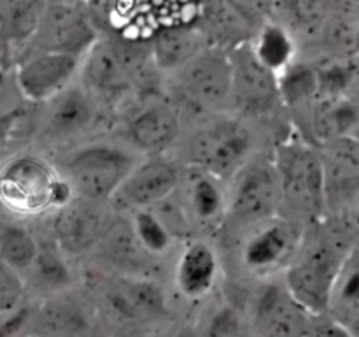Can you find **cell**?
Returning <instances> with one entry per match:
<instances>
[{
  "instance_id": "cell-42",
  "label": "cell",
  "mask_w": 359,
  "mask_h": 337,
  "mask_svg": "<svg viewBox=\"0 0 359 337\" xmlns=\"http://www.w3.org/2000/svg\"><path fill=\"white\" fill-rule=\"evenodd\" d=\"M359 199V197H358ZM356 221H358V225H359V202H358V206H356Z\"/></svg>"
},
{
  "instance_id": "cell-25",
  "label": "cell",
  "mask_w": 359,
  "mask_h": 337,
  "mask_svg": "<svg viewBox=\"0 0 359 337\" xmlns=\"http://www.w3.org/2000/svg\"><path fill=\"white\" fill-rule=\"evenodd\" d=\"M95 253H98L100 258L107 265L114 267V272L119 274L144 276L140 269H147L156 262L144 251L140 242L137 241L128 216H123L121 213L116 216L114 223L111 225L107 234L104 235L100 244L91 255H95Z\"/></svg>"
},
{
  "instance_id": "cell-32",
  "label": "cell",
  "mask_w": 359,
  "mask_h": 337,
  "mask_svg": "<svg viewBox=\"0 0 359 337\" xmlns=\"http://www.w3.org/2000/svg\"><path fill=\"white\" fill-rule=\"evenodd\" d=\"M128 220L132 223L133 232H135L137 241L140 242L144 251L153 260H158L170 253V249L177 242V239L172 235V232L168 230L167 225L163 223V220L158 216L153 207L133 211V213H130Z\"/></svg>"
},
{
  "instance_id": "cell-31",
  "label": "cell",
  "mask_w": 359,
  "mask_h": 337,
  "mask_svg": "<svg viewBox=\"0 0 359 337\" xmlns=\"http://www.w3.org/2000/svg\"><path fill=\"white\" fill-rule=\"evenodd\" d=\"M279 100L286 107H300L319 97L318 67L294 60L277 76Z\"/></svg>"
},
{
  "instance_id": "cell-19",
  "label": "cell",
  "mask_w": 359,
  "mask_h": 337,
  "mask_svg": "<svg viewBox=\"0 0 359 337\" xmlns=\"http://www.w3.org/2000/svg\"><path fill=\"white\" fill-rule=\"evenodd\" d=\"M230 58L233 67L230 105L233 109L237 107L245 116H259L279 104L277 76L256 60L249 41L231 48Z\"/></svg>"
},
{
  "instance_id": "cell-4",
  "label": "cell",
  "mask_w": 359,
  "mask_h": 337,
  "mask_svg": "<svg viewBox=\"0 0 359 337\" xmlns=\"http://www.w3.org/2000/svg\"><path fill=\"white\" fill-rule=\"evenodd\" d=\"M74 193L55 164L42 154H11L0 164V209L21 218L58 209Z\"/></svg>"
},
{
  "instance_id": "cell-10",
  "label": "cell",
  "mask_w": 359,
  "mask_h": 337,
  "mask_svg": "<svg viewBox=\"0 0 359 337\" xmlns=\"http://www.w3.org/2000/svg\"><path fill=\"white\" fill-rule=\"evenodd\" d=\"M102 107L104 105L76 79L39 105L35 137L48 146L77 143L97 128L102 119Z\"/></svg>"
},
{
  "instance_id": "cell-13",
  "label": "cell",
  "mask_w": 359,
  "mask_h": 337,
  "mask_svg": "<svg viewBox=\"0 0 359 337\" xmlns=\"http://www.w3.org/2000/svg\"><path fill=\"white\" fill-rule=\"evenodd\" d=\"M251 337H307L314 316L291 295L283 279L259 284L245 315Z\"/></svg>"
},
{
  "instance_id": "cell-37",
  "label": "cell",
  "mask_w": 359,
  "mask_h": 337,
  "mask_svg": "<svg viewBox=\"0 0 359 337\" xmlns=\"http://www.w3.org/2000/svg\"><path fill=\"white\" fill-rule=\"evenodd\" d=\"M333 13L349 14L359 18V0H332Z\"/></svg>"
},
{
  "instance_id": "cell-9",
  "label": "cell",
  "mask_w": 359,
  "mask_h": 337,
  "mask_svg": "<svg viewBox=\"0 0 359 337\" xmlns=\"http://www.w3.org/2000/svg\"><path fill=\"white\" fill-rule=\"evenodd\" d=\"M100 35L90 9L79 0H46L35 32L21 53H62L84 56Z\"/></svg>"
},
{
  "instance_id": "cell-33",
  "label": "cell",
  "mask_w": 359,
  "mask_h": 337,
  "mask_svg": "<svg viewBox=\"0 0 359 337\" xmlns=\"http://www.w3.org/2000/svg\"><path fill=\"white\" fill-rule=\"evenodd\" d=\"M198 337H251V333L244 312L223 302L207 312Z\"/></svg>"
},
{
  "instance_id": "cell-3",
  "label": "cell",
  "mask_w": 359,
  "mask_h": 337,
  "mask_svg": "<svg viewBox=\"0 0 359 337\" xmlns=\"http://www.w3.org/2000/svg\"><path fill=\"white\" fill-rule=\"evenodd\" d=\"M142 158L125 140H86L70 146L53 164L74 195L111 202Z\"/></svg>"
},
{
  "instance_id": "cell-6",
  "label": "cell",
  "mask_w": 359,
  "mask_h": 337,
  "mask_svg": "<svg viewBox=\"0 0 359 337\" xmlns=\"http://www.w3.org/2000/svg\"><path fill=\"white\" fill-rule=\"evenodd\" d=\"M255 154V136L245 121L224 112L209 114L184 143V167L230 181Z\"/></svg>"
},
{
  "instance_id": "cell-7",
  "label": "cell",
  "mask_w": 359,
  "mask_h": 337,
  "mask_svg": "<svg viewBox=\"0 0 359 337\" xmlns=\"http://www.w3.org/2000/svg\"><path fill=\"white\" fill-rule=\"evenodd\" d=\"M226 185L224 225L248 230L280 213V188L272 153L252 154Z\"/></svg>"
},
{
  "instance_id": "cell-29",
  "label": "cell",
  "mask_w": 359,
  "mask_h": 337,
  "mask_svg": "<svg viewBox=\"0 0 359 337\" xmlns=\"http://www.w3.org/2000/svg\"><path fill=\"white\" fill-rule=\"evenodd\" d=\"M312 125L325 143L351 137L359 128V105L346 95L323 97L312 111Z\"/></svg>"
},
{
  "instance_id": "cell-18",
  "label": "cell",
  "mask_w": 359,
  "mask_h": 337,
  "mask_svg": "<svg viewBox=\"0 0 359 337\" xmlns=\"http://www.w3.org/2000/svg\"><path fill=\"white\" fill-rule=\"evenodd\" d=\"M226 181L193 167H182L175 199L184 211L191 230H214L224 225L226 218Z\"/></svg>"
},
{
  "instance_id": "cell-30",
  "label": "cell",
  "mask_w": 359,
  "mask_h": 337,
  "mask_svg": "<svg viewBox=\"0 0 359 337\" xmlns=\"http://www.w3.org/2000/svg\"><path fill=\"white\" fill-rule=\"evenodd\" d=\"M335 322L346 325L359 316V246L347 249L330 298V309Z\"/></svg>"
},
{
  "instance_id": "cell-39",
  "label": "cell",
  "mask_w": 359,
  "mask_h": 337,
  "mask_svg": "<svg viewBox=\"0 0 359 337\" xmlns=\"http://www.w3.org/2000/svg\"><path fill=\"white\" fill-rule=\"evenodd\" d=\"M4 88H6V56L0 48V93H2Z\"/></svg>"
},
{
  "instance_id": "cell-14",
  "label": "cell",
  "mask_w": 359,
  "mask_h": 337,
  "mask_svg": "<svg viewBox=\"0 0 359 337\" xmlns=\"http://www.w3.org/2000/svg\"><path fill=\"white\" fill-rule=\"evenodd\" d=\"M28 336L100 337V311L90 298L70 290L39 298L34 304Z\"/></svg>"
},
{
  "instance_id": "cell-22",
  "label": "cell",
  "mask_w": 359,
  "mask_h": 337,
  "mask_svg": "<svg viewBox=\"0 0 359 337\" xmlns=\"http://www.w3.org/2000/svg\"><path fill=\"white\" fill-rule=\"evenodd\" d=\"M219 277V256L214 246L203 237L184 242L177 256L174 283L179 293L188 300L207 297Z\"/></svg>"
},
{
  "instance_id": "cell-5",
  "label": "cell",
  "mask_w": 359,
  "mask_h": 337,
  "mask_svg": "<svg viewBox=\"0 0 359 337\" xmlns=\"http://www.w3.org/2000/svg\"><path fill=\"white\" fill-rule=\"evenodd\" d=\"M347 249L318 223L309 225L300 246L284 269L283 281L314 318L328 315L333 284Z\"/></svg>"
},
{
  "instance_id": "cell-17",
  "label": "cell",
  "mask_w": 359,
  "mask_h": 337,
  "mask_svg": "<svg viewBox=\"0 0 359 337\" xmlns=\"http://www.w3.org/2000/svg\"><path fill=\"white\" fill-rule=\"evenodd\" d=\"M181 172V165L163 154L144 157L116 190L111 204L118 213L128 214L156 206L177 190Z\"/></svg>"
},
{
  "instance_id": "cell-43",
  "label": "cell",
  "mask_w": 359,
  "mask_h": 337,
  "mask_svg": "<svg viewBox=\"0 0 359 337\" xmlns=\"http://www.w3.org/2000/svg\"><path fill=\"white\" fill-rule=\"evenodd\" d=\"M79 2H84V0H79Z\"/></svg>"
},
{
  "instance_id": "cell-20",
  "label": "cell",
  "mask_w": 359,
  "mask_h": 337,
  "mask_svg": "<svg viewBox=\"0 0 359 337\" xmlns=\"http://www.w3.org/2000/svg\"><path fill=\"white\" fill-rule=\"evenodd\" d=\"M181 133L179 109L170 102L151 100L130 116L123 140L142 157H154L174 147Z\"/></svg>"
},
{
  "instance_id": "cell-40",
  "label": "cell",
  "mask_w": 359,
  "mask_h": 337,
  "mask_svg": "<svg viewBox=\"0 0 359 337\" xmlns=\"http://www.w3.org/2000/svg\"><path fill=\"white\" fill-rule=\"evenodd\" d=\"M344 326H346L351 337H359V316H358V318L351 319V322L346 323Z\"/></svg>"
},
{
  "instance_id": "cell-1",
  "label": "cell",
  "mask_w": 359,
  "mask_h": 337,
  "mask_svg": "<svg viewBox=\"0 0 359 337\" xmlns=\"http://www.w3.org/2000/svg\"><path fill=\"white\" fill-rule=\"evenodd\" d=\"M149 69H156L151 58L149 39L112 30L98 35L83 56L77 81L105 105L135 91Z\"/></svg>"
},
{
  "instance_id": "cell-16",
  "label": "cell",
  "mask_w": 359,
  "mask_h": 337,
  "mask_svg": "<svg viewBox=\"0 0 359 337\" xmlns=\"http://www.w3.org/2000/svg\"><path fill=\"white\" fill-rule=\"evenodd\" d=\"M81 60L62 53H21L13 65V83L28 104L41 105L77 79Z\"/></svg>"
},
{
  "instance_id": "cell-41",
  "label": "cell",
  "mask_w": 359,
  "mask_h": 337,
  "mask_svg": "<svg viewBox=\"0 0 359 337\" xmlns=\"http://www.w3.org/2000/svg\"><path fill=\"white\" fill-rule=\"evenodd\" d=\"M351 58H353V67H354V70H356V74H359V51L356 53V55L351 56Z\"/></svg>"
},
{
  "instance_id": "cell-11",
  "label": "cell",
  "mask_w": 359,
  "mask_h": 337,
  "mask_svg": "<svg viewBox=\"0 0 359 337\" xmlns=\"http://www.w3.org/2000/svg\"><path fill=\"white\" fill-rule=\"evenodd\" d=\"M98 311L121 323L156 322L167 315V298L156 281L147 276L112 272L97 284Z\"/></svg>"
},
{
  "instance_id": "cell-44",
  "label": "cell",
  "mask_w": 359,
  "mask_h": 337,
  "mask_svg": "<svg viewBox=\"0 0 359 337\" xmlns=\"http://www.w3.org/2000/svg\"><path fill=\"white\" fill-rule=\"evenodd\" d=\"M28 337H32V336H28Z\"/></svg>"
},
{
  "instance_id": "cell-36",
  "label": "cell",
  "mask_w": 359,
  "mask_h": 337,
  "mask_svg": "<svg viewBox=\"0 0 359 337\" xmlns=\"http://www.w3.org/2000/svg\"><path fill=\"white\" fill-rule=\"evenodd\" d=\"M252 32L258 30L263 23L276 20L277 0H224Z\"/></svg>"
},
{
  "instance_id": "cell-34",
  "label": "cell",
  "mask_w": 359,
  "mask_h": 337,
  "mask_svg": "<svg viewBox=\"0 0 359 337\" xmlns=\"http://www.w3.org/2000/svg\"><path fill=\"white\" fill-rule=\"evenodd\" d=\"M283 7L291 23L302 30H319L333 13L332 0H277V11Z\"/></svg>"
},
{
  "instance_id": "cell-38",
  "label": "cell",
  "mask_w": 359,
  "mask_h": 337,
  "mask_svg": "<svg viewBox=\"0 0 359 337\" xmlns=\"http://www.w3.org/2000/svg\"><path fill=\"white\" fill-rule=\"evenodd\" d=\"M325 329H326V336L328 337H351L346 326L340 325V323L337 322L328 323V325H325Z\"/></svg>"
},
{
  "instance_id": "cell-15",
  "label": "cell",
  "mask_w": 359,
  "mask_h": 337,
  "mask_svg": "<svg viewBox=\"0 0 359 337\" xmlns=\"http://www.w3.org/2000/svg\"><path fill=\"white\" fill-rule=\"evenodd\" d=\"M305 228L280 213L248 228L241 251L245 269L259 276L286 269L300 246Z\"/></svg>"
},
{
  "instance_id": "cell-27",
  "label": "cell",
  "mask_w": 359,
  "mask_h": 337,
  "mask_svg": "<svg viewBox=\"0 0 359 337\" xmlns=\"http://www.w3.org/2000/svg\"><path fill=\"white\" fill-rule=\"evenodd\" d=\"M249 46L256 60L276 76L297 60V41L293 30L277 20L263 23L251 35Z\"/></svg>"
},
{
  "instance_id": "cell-23",
  "label": "cell",
  "mask_w": 359,
  "mask_h": 337,
  "mask_svg": "<svg viewBox=\"0 0 359 337\" xmlns=\"http://www.w3.org/2000/svg\"><path fill=\"white\" fill-rule=\"evenodd\" d=\"M39 248L30 269L25 274L27 290L34 291L37 298L49 297L60 291L70 290L76 281L70 256L56 242L51 232L39 234Z\"/></svg>"
},
{
  "instance_id": "cell-28",
  "label": "cell",
  "mask_w": 359,
  "mask_h": 337,
  "mask_svg": "<svg viewBox=\"0 0 359 337\" xmlns=\"http://www.w3.org/2000/svg\"><path fill=\"white\" fill-rule=\"evenodd\" d=\"M39 248L37 230L25 218L0 209V260L25 277Z\"/></svg>"
},
{
  "instance_id": "cell-21",
  "label": "cell",
  "mask_w": 359,
  "mask_h": 337,
  "mask_svg": "<svg viewBox=\"0 0 359 337\" xmlns=\"http://www.w3.org/2000/svg\"><path fill=\"white\" fill-rule=\"evenodd\" d=\"M212 46L195 21H174L154 28L149 37L151 58L158 72L174 76L198 53Z\"/></svg>"
},
{
  "instance_id": "cell-2",
  "label": "cell",
  "mask_w": 359,
  "mask_h": 337,
  "mask_svg": "<svg viewBox=\"0 0 359 337\" xmlns=\"http://www.w3.org/2000/svg\"><path fill=\"white\" fill-rule=\"evenodd\" d=\"M280 188V214L304 227L321 221L326 209L325 165L321 150L287 136L272 153Z\"/></svg>"
},
{
  "instance_id": "cell-35",
  "label": "cell",
  "mask_w": 359,
  "mask_h": 337,
  "mask_svg": "<svg viewBox=\"0 0 359 337\" xmlns=\"http://www.w3.org/2000/svg\"><path fill=\"white\" fill-rule=\"evenodd\" d=\"M27 295L25 277L0 260V316L16 311L27 302Z\"/></svg>"
},
{
  "instance_id": "cell-12",
  "label": "cell",
  "mask_w": 359,
  "mask_h": 337,
  "mask_svg": "<svg viewBox=\"0 0 359 337\" xmlns=\"http://www.w3.org/2000/svg\"><path fill=\"white\" fill-rule=\"evenodd\" d=\"M118 214L111 202L72 195L51 213L49 232L70 258L88 256L97 249Z\"/></svg>"
},
{
  "instance_id": "cell-26",
  "label": "cell",
  "mask_w": 359,
  "mask_h": 337,
  "mask_svg": "<svg viewBox=\"0 0 359 337\" xmlns=\"http://www.w3.org/2000/svg\"><path fill=\"white\" fill-rule=\"evenodd\" d=\"M46 0H0V48L9 58L35 32Z\"/></svg>"
},
{
  "instance_id": "cell-8",
  "label": "cell",
  "mask_w": 359,
  "mask_h": 337,
  "mask_svg": "<svg viewBox=\"0 0 359 337\" xmlns=\"http://www.w3.org/2000/svg\"><path fill=\"white\" fill-rule=\"evenodd\" d=\"M170 77L175 97L191 111L209 116L230 107L233 84L230 49L209 46Z\"/></svg>"
},
{
  "instance_id": "cell-24",
  "label": "cell",
  "mask_w": 359,
  "mask_h": 337,
  "mask_svg": "<svg viewBox=\"0 0 359 337\" xmlns=\"http://www.w3.org/2000/svg\"><path fill=\"white\" fill-rule=\"evenodd\" d=\"M321 151L325 165L326 206L346 204L359 197V140L353 137L330 140Z\"/></svg>"
}]
</instances>
